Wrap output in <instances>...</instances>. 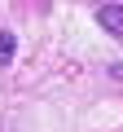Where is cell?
Returning a JSON list of instances; mask_svg holds the SVG:
<instances>
[{"label":"cell","mask_w":123,"mask_h":132,"mask_svg":"<svg viewBox=\"0 0 123 132\" xmlns=\"http://www.w3.org/2000/svg\"><path fill=\"white\" fill-rule=\"evenodd\" d=\"M97 22H101L106 31H123V5H106V9L97 13Z\"/></svg>","instance_id":"1"},{"label":"cell","mask_w":123,"mask_h":132,"mask_svg":"<svg viewBox=\"0 0 123 132\" xmlns=\"http://www.w3.org/2000/svg\"><path fill=\"white\" fill-rule=\"evenodd\" d=\"M9 57H13V35L0 31V62H9Z\"/></svg>","instance_id":"2"}]
</instances>
